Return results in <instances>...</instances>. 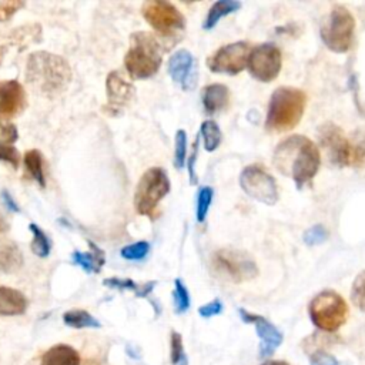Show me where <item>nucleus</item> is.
Segmentation results:
<instances>
[{
  "label": "nucleus",
  "mask_w": 365,
  "mask_h": 365,
  "mask_svg": "<svg viewBox=\"0 0 365 365\" xmlns=\"http://www.w3.org/2000/svg\"><path fill=\"white\" fill-rule=\"evenodd\" d=\"M272 163L279 173L291 177L297 188L301 190L317 175L321 165V154L308 137L291 135L277 145Z\"/></svg>",
  "instance_id": "f257e3e1"
},
{
  "label": "nucleus",
  "mask_w": 365,
  "mask_h": 365,
  "mask_svg": "<svg viewBox=\"0 0 365 365\" xmlns=\"http://www.w3.org/2000/svg\"><path fill=\"white\" fill-rule=\"evenodd\" d=\"M26 80L40 94L56 97L68 87L71 68L61 56L40 50L27 58Z\"/></svg>",
  "instance_id": "f03ea898"
},
{
  "label": "nucleus",
  "mask_w": 365,
  "mask_h": 365,
  "mask_svg": "<svg viewBox=\"0 0 365 365\" xmlns=\"http://www.w3.org/2000/svg\"><path fill=\"white\" fill-rule=\"evenodd\" d=\"M307 96L295 87L277 88L268 103L265 125L271 131L284 133L292 130L302 118Z\"/></svg>",
  "instance_id": "7ed1b4c3"
},
{
  "label": "nucleus",
  "mask_w": 365,
  "mask_h": 365,
  "mask_svg": "<svg viewBox=\"0 0 365 365\" xmlns=\"http://www.w3.org/2000/svg\"><path fill=\"white\" fill-rule=\"evenodd\" d=\"M163 63V48L154 34L135 31L130 36V47L124 57V66L133 78L153 77Z\"/></svg>",
  "instance_id": "20e7f679"
},
{
  "label": "nucleus",
  "mask_w": 365,
  "mask_h": 365,
  "mask_svg": "<svg viewBox=\"0 0 365 365\" xmlns=\"http://www.w3.org/2000/svg\"><path fill=\"white\" fill-rule=\"evenodd\" d=\"M308 314L319 331L334 332L345 324L349 309L346 301L338 292L324 289L311 299Z\"/></svg>",
  "instance_id": "39448f33"
},
{
  "label": "nucleus",
  "mask_w": 365,
  "mask_h": 365,
  "mask_svg": "<svg viewBox=\"0 0 365 365\" xmlns=\"http://www.w3.org/2000/svg\"><path fill=\"white\" fill-rule=\"evenodd\" d=\"M355 19L351 11L342 6H332L328 17L321 26V38L334 53H345L354 43Z\"/></svg>",
  "instance_id": "423d86ee"
},
{
  "label": "nucleus",
  "mask_w": 365,
  "mask_h": 365,
  "mask_svg": "<svg viewBox=\"0 0 365 365\" xmlns=\"http://www.w3.org/2000/svg\"><path fill=\"white\" fill-rule=\"evenodd\" d=\"M321 145L327 150L328 158L334 165L345 167L359 163L364 158L365 147L354 144L345 133L332 123H325L318 130Z\"/></svg>",
  "instance_id": "0eeeda50"
},
{
  "label": "nucleus",
  "mask_w": 365,
  "mask_h": 365,
  "mask_svg": "<svg viewBox=\"0 0 365 365\" xmlns=\"http://www.w3.org/2000/svg\"><path fill=\"white\" fill-rule=\"evenodd\" d=\"M170 191V178L165 170L160 167L148 168L140 178L135 194H134V207L135 211L141 215H148L154 218L155 208L158 202Z\"/></svg>",
  "instance_id": "6e6552de"
},
{
  "label": "nucleus",
  "mask_w": 365,
  "mask_h": 365,
  "mask_svg": "<svg viewBox=\"0 0 365 365\" xmlns=\"http://www.w3.org/2000/svg\"><path fill=\"white\" fill-rule=\"evenodd\" d=\"M145 21L163 36H173L185 27L184 16L170 1L148 0L141 7Z\"/></svg>",
  "instance_id": "1a4fd4ad"
},
{
  "label": "nucleus",
  "mask_w": 365,
  "mask_h": 365,
  "mask_svg": "<svg viewBox=\"0 0 365 365\" xmlns=\"http://www.w3.org/2000/svg\"><path fill=\"white\" fill-rule=\"evenodd\" d=\"M212 265L218 274L234 282L250 281L258 274L254 259L237 250H218L212 255Z\"/></svg>",
  "instance_id": "9d476101"
},
{
  "label": "nucleus",
  "mask_w": 365,
  "mask_h": 365,
  "mask_svg": "<svg viewBox=\"0 0 365 365\" xmlns=\"http://www.w3.org/2000/svg\"><path fill=\"white\" fill-rule=\"evenodd\" d=\"M240 185L248 197L265 205H274L278 201L277 182L274 177L268 174L261 165H247L241 171Z\"/></svg>",
  "instance_id": "9b49d317"
},
{
  "label": "nucleus",
  "mask_w": 365,
  "mask_h": 365,
  "mask_svg": "<svg viewBox=\"0 0 365 365\" xmlns=\"http://www.w3.org/2000/svg\"><path fill=\"white\" fill-rule=\"evenodd\" d=\"M282 57L279 48L272 43H264L250 51L247 67L250 74L262 83L272 81L281 71Z\"/></svg>",
  "instance_id": "f8f14e48"
},
{
  "label": "nucleus",
  "mask_w": 365,
  "mask_h": 365,
  "mask_svg": "<svg viewBox=\"0 0 365 365\" xmlns=\"http://www.w3.org/2000/svg\"><path fill=\"white\" fill-rule=\"evenodd\" d=\"M250 44L245 41H235L220 47L212 56L207 58V66L212 73L238 74L241 73L248 61Z\"/></svg>",
  "instance_id": "ddd939ff"
},
{
  "label": "nucleus",
  "mask_w": 365,
  "mask_h": 365,
  "mask_svg": "<svg viewBox=\"0 0 365 365\" xmlns=\"http://www.w3.org/2000/svg\"><path fill=\"white\" fill-rule=\"evenodd\" d=\"M238 312L244 322L254 324L255 327L257 335L259 336V358L261 359L269 358L275 352V349L282 344L281 331L272 322H269L267 318L261 315L251 314L242 308H240Z\"/></svg>",
  "instance_id": "4468645a"
},
{
  "label": "nucleus",
  "mask_w": 365,
  "mask_h": 365,
  "mask_svg": "<svg viewBox=\"0 0 365 365\" xmlns=\"http://www.w3.org/2000/svg\"><path fill=\"white\" fill-rule=\"evenodd\" d=\"M107 101L111 113H118L124 106H127L134 97L135 88L131 81H128L123 73L111 71L106 80Z\"/></svg>",
  "instance_id": "2eb2a0df"
},
{
  "label": "nucleus",
  "mask_w": 365,
  "mask_h": 365,
  "mask_svg": "<svg viewBox=\"0 0 365 365\" xmlns=\"http://www.w3.org/2000/svg\"><path fill=\"white\" fill-rule=\"evenodd\" d=\"M26 91L17 80L0 81V117H16L26 108Z\"/></svg>",
  "instance_id": "dca6fc26"
},
{
  "label": "nucleus",
  "mask_w": 365,
  "mask_h": 365,
  "mask_svg": "<svg viewBox=\"0 0 365 365\" xmlns=\"http://www.w3.org/2000/svg\"><path fill=\"white\" fill-rule=\"evenodd\" d=\"M168 74L171 78L178 83L184 90H190L195 84V60L188 50L175 51L167 64Z\"/></svg>",
  "instance_id": "f3484780"
},
{
  "label": "nucleus",
  "mask_w": 365,
  "mask_h": 365,
  "mask_svg": "<svg viewBox=\"0 0 365 365\" xmlns=\"http://www.w3.org/2000/svg\"><path fill=\"white\" fill-rule=\"evenodd\" d=\"M202 106L208 114H215L227 108L230 103V90L227 86L214 83L202 88Z\"/></svg>",
  "instance_id": "a211bd4d"
},
{
  "label": "nucleus",
  "mask_w": 365,
  "mask_h": 365,
  "mask_svg": "<svg viewBox=\"0 0 365 365\" xmlns=\"http://www.w3.org/2000/svg\"><path fill=\"white\" fill-rule=\"evenodd\" d=\"M29 301L23 292L10 287H0V315L16 317L26 312Z\"/></svg>",
  "instance_id": "6ab92c4d"
},
{
  "label": "nucleus",
  "mask_w": 365,
  "mask_h": 365,
  "mask_svg": "<svg viewBox=\"0 0 365 365\" xmlns=\"http://www.w3.org/2000/svg\"><path fill=\"white\" fill-rule=\"evenodd\" d=\"M80 354L67 344L50 346L41 356L40 365H80Z\"/></svg>",
  "instance_id": "aec40b11"
},
{
  "label": "nucleus",
  "mask_w": 365,
  "mask_h": 365,
  "mask_svg": "<svg viewBox=\"0 0 365 365\" xmlns=\"http://www.w3.org/2000/svg\"><path fill=\"white\" fill-rule=\"evenodd\" d=\"M88 247H90V252H80V251H74L71 254V259L76 265H80L86 272H100L101 267L106 262V257H104V251L101 248H98L94 242L87 241Z\"/></svg>",
  "instance_id": "412c9836"
},
{
  "label": "nucleus",
  "mask_w": 365,
  "mask_h": 365,
  "mask_svg": "<svg viewBox=\"0 0 365 365\" xmlns=\"http://www.w3.org/2000/svg\"><path fill=\"white\" fill-rule=\"evenodd\" d=\"M23 265V254L17 244L6 242L0 245V272L13 274Z\"/></svg>",
  "instance_id": "4be33fe9"
},
{
  "label": "nucleus",
  "mask_w": 365,
  "mask_h": 365,
  "mask_svg": "<svg viewBox=\"0 0 365 365\" xmlns=\"http://www.w3.org/2000/svg\"><path fill=\"white\" fill-rule=\"evenodd\" d=\"M240 7H241V3L237 1V0H218V1H215L211 6V9L208 10V14L204 20L202 27L205 30H211L218 23V20L221 17H225L230 13L237 11Z\"/></svg>",
  "instance_id": "5701e85b"
},
{
  "label": "nucleus",
  "mask_w": 365,
  "mask_h": 365,
  "mask_svg": "<svg viewBox=\"0 0 365 365\" xmlns=\"http://www.w3.org/2000/svg\"><path fill=\"white\" fill-rule=\"evenodd\" d=\"M63 322L71 328H100L101 324L97 318L84 309H70L63 314Z\"/></svg>",
  "instance_id": "b1692460"
},
{
  "label": "nucleus",
  "mask_w": 365,
  "mask_h": 365,
  "mask_svg": "<svg viewBox=\"0 0 365 365\" xmlns=\"http://www.w3.org/2000/svg\"><path fill=\"white\" fill-rule=\"evenodd\" d=\"M24 167L30 177L38 182L40 187H46V178L43 171V155L38 150H29L23 158Z\"/></svg>",
  "instance_id": "393cba45"
},
{
  "label": "nucleus",
  "mask_w": 365,
  "mask_h": 365,
  "mask_svg": "<svg viewBox=\"0 0 365 365\" xmlns=\"http://www.w3.org/2000/svg\"><path fill=\"white\" fill-rule=\"evenodd\" d=\"M11 38L20 48H26L29 44L38 43L41 40V27L37 23L19 27L11 33Z\"/></svg>",
  "instance_id": "a878e982"
},
{
  "label": "nucleus",
  "mask_w": 365,
  "mask_h": 365,
  "mask_svg": "<svg viewBox=\"0 0 365 365\" xmlns=\"http://www.w3.org/2000/svg\"><path fill=\"white\" fill-rule=\"evenodd\" d=\"M200 134L202 137V143H204V148L207 151H214L218 148V145L221 144L222 140V134L221 130L218 127V124L212 120H205L201 124L200 128Z\"/></svg>",
  "instance_id": "bb28decb"
},
{
  "label": "nucleus",
  "mask_w": 365,
  "mask_h": 365,
  "mask_svg": "<svg viewBox=\"0 0 365 365\" xmlns=\"http://www.w3.org/2000/svg\"><path fill=\"white\" fill-rule=\"evenodd\" d=\"M31 234H33V241H31V251L40 257V258H46L50 254L51 250V244L48 237L43 232V230L37 225V224H30L29 225Z\"/></svg>",
  "instance_id": "cd10ccee"
},
{
  "label": "nucleus",
  "mask_w": 365,
  "mask_h": 365,
  "mask_svg": "<svg viewBox=\"0 0 365 365\" xmlns=\"http://www.w3.org/2000/svg\"><path fill=\"white\" fill-rule=\"evenodd\" d=\"M173 301H174V309L177 314H184L190 308V304H191L190 292L180 278H177L174 281Z\"/></svg>",
  "instance_id": "c85d7f7f"
},
{
  "label": "nucleus",
  "mask_w": 365,
  "mask_h": 365,
  "mask_svg": "<svg viewBox=\"0 0 365 365\" xmlns=\"http://www.w3.org/2000/svg\"><path fill=\"white\" fill-rule=\"evenodd\" d=\"M336 342H338V338H335L332 335H325V332L324 334L315 332V334L309 335L308 338H305L302 345H304V351L309 355L314 351L324 349V348H327L329 345H334Z\"/></svg>",
  "instance_id": "c756f323"
},
{
  "label": "nucleus",
  "mask_w": 365,
  "mask_h": 365,
  "mask_svg": "<svg viewBox=\"0 0 365 365\" xmlns=\"http://www.w3.org/2000/svg\"><path fill=\"white\" fill-rule=\"evenodd\" d=\"M212 194H214V191L211 187L205 185V187L200 188L198 195H197V211H195L198 222H202L205 220L210 205H211V201H212Z\"/></svg>",
  "instance_id": "7c9ffc66"
},
{
  "label": "nucleus",
  "mask_w": 365,
  "mask_h": 365,
  "mask_svg": "<svg viewBox=\"0 0 365 365\" xmlns=\"http://www.w3.org/2000/svg\"><path fill=\"white\" fill-rule=\"evenodd\" d=\"M351 301L356 308L365 312V269L356 275L352 284Z\"/></svg>",
  "instance_id": "2f4dec72"
},
{
  "label": "nucleus",
  "mask_w": 365,
  "mask_h": 365,
  "mask_svg": "<svg viewBox=\"0 0 365 365\" xmlns=\"http://www.w3.org/2000/svg\"><path fill=\"white\" fill-rule=\"evenodd\" d=\"M148 251H150V244L147 241H137L134 244H130V245L121 248L120 254L124 259L140 261V259L145 258Z\"/></svg>",
  "instance_id": "473e14b6"
},
{
  "label": "nucleus",
  "mask_w": 365,
  "mask_h": 365,
  "mask_svg": "<svg viewBox=\"0 0 365 365\" xmlns=\"http://www.w3.org/2000/svg\"><path fill=\"white\" fill-rule=\"evenodd\" d=\"M187 160V134L184 130L175 133V150H174V167L181 170Z\"/></svg>",
  "instance_id": "72a5a7b5"
},
{
  "label": "nucleus",
  "mask_w": 365,
  "mask_h": 365,
  "mask_svg": "<svg viewBox=\"0 0 365 365\" xmlns=\"http://www.w3.org/2000/svg\"><path fill=\"white\" fill-rule=\"evenodd\" d=\"M185 356L187 355L184 354L181 334L177 331H171V336H170V361H171V364L177 365Z\"/></svg>",
  "instance_id": "f704fd0d"
},
{
  "label": "nucleus",
  "mask_w": 365,
  "mask_h": 365,
  "mask_svg": "<svg viewBox=\"0 0 365 365\" xmlns=\"http://www.w3.org/2000/svg\"><path fill=\"white\" fill-rule=\"evenodd\" d=\"M328 238V231L325 230L324 225L318 224V225H314L311 228H308L305 232H304V242L308 244V245H318V244H322L324 241H327Z\"/></svg>",
  "instance_id": "c9c22d12"
},
{
  "label": "nucleus",
  "mask_w": 365,
  "mask_h": 365,
  "mask_svg": "<svg viewBox=\"0 0 365 365\" xmlns=\"http://www.w3.org/2000/svg\"><path fill=\"white\" fill-rule=\"evenodd\" d=\"M103 284L108 288H115V289H131L135 292V295L138 294L140 291V285L135 284L133 279L130 278H115V277H111V278H106L103 281Z\"/></svg>",
  "instance_id": "e433bc0d"
},
{
  "label": "nucleus",
  "mask_w": 365,
  "mask_h": 365,
  "mask_svg": "<svg viewBox=\"0 0 365 365\" xmlns=\"http://www.w3.org/2000/svg\"><path fill=\"white\" fill-rule=\"evenodd\" d=\"M20 160H21V157L16 147L9 145V144H0V161L9 163L13 168L17 170Z\"/></svg>",
  "instance_id": "4c0bfd02"
},
{
  "label": "nucleus",
  "mask_w": 365,
  "mask_h": 365,
  "mask_svg": "<svg viewBox=\"0 0 365 365\" xmlns=\"http://www.w3.org/2000/svg\"><path fill=\"white\" fill-rule=\"evenodd\" d=\"M24 7V1L20 0H7L0 3V21H7L10 20L16 11Z\"/></svg>",
  "instance_id": "58836bf2"
},
{
  "label": "nucleus",
  "mask_w": 365,
  "mask_h": 365,
  "mask_svg": "<svg viewBox=\"0 0 365 365\" xmlns=\"http://www.w3.org/2000/svg\"><path fill=\"white\" fill-rule=\"evenodd\" d=\"M309 365H339V362L325 349H318L309 354Z\"/></svg>",
  "instance_id": "ea45409f"
},
{
  "label": "nucleus",
  "mask_w": 365,
  "mask_h": 365,
  "mask_svg": "<svg viewBox=\"0 0 365 365\" xmlns=\"http://www.w3.org/2000/svg\"><path fill=\"white\" fill-rule=\"evenodd\" d=\"M19 137L16 125L10 123L0 121V144H9L11 145Z\"/></svg>",
  "instance_id": "a19ab883"
},
{
  "label": "nucleus",
  "mask_w": 365,
  "mask_h": 365,
  "mask_svg": "<svg viewBox=\"0 0 365 365\" xmlns=\"http://www.w3.org/2000/svg\"><path fill=\"white\" fill-rule=\"evenodd\" d=\"M222 308H224V307H222V302H221L218 298H215V299L207 302L205 305L200 307V308H198V314H200L202 318H211V317H215V315L221 314V312H222Z\"/></svg>",
  "instance_id": "79ce46f5"
},
{
  "label": "nucleus",
  "mask_w": 365,
  "mask_h": 365,
  "mask_svg": "<svg viewBox=\"0 0 365 365\" xmlns=\"http://www.w3.org/2000/svg\"><path fill=\"white\" fill-rule=\"evenodd\" d=\"M197 151H198V138L194 141L192 144V151L188 155V174H190V180L192 184L197 182V175L194 171V164H195V157H197Z\"/></svg>",
  "instance_id": "37998d69"
},
{
  "label": "nucleus",
  "mask_w": 365,
  "mask_h": 365,
  "mask_svg": "<svg viewBox=\"0 0 365 365\" xmlns=\"http://www.w3.org/2000/svg\"><path fill=\"white\" fill-rule=\"evenodd\" d=\"M0 195H1V200H3L4 205L7 207V210H10L11 212H20V207L17 205V202L13 200L11 194L7 190H3Z\"/></svg>",
  "instance_id": "c03bdc74"
},
{
  "label": "nucleus",
  "mask_w": 365,
  "mask_h": 365,
  "mask_svg": "<svg viewBox=\"0 0 365 365\" xmlns=\"http://www.w3.org/2000/svg\"><path fill=\"white\" fill-rule=\"evenodd\" d=\"M261 365H289L287 361H278V359H265Z\"/></svg>",
  "instance_id": "a18cd8bd"
},
{
  "label": "nucleus",
  "mask_w": 365,
  "mask_h": 365,
  "mask_svg": "<svg viewBox=\"0 0 365 365\" xmlns=\"http://www.w3.org/2000/svg\"><path fill=\"white\" fill-rule=\"evenodd\" d=\"M7 50H9L7 44H0V64L3 63V58L6 57V53H7Z\"/></svg>",
  "instance_id": "49530a36"
},
{
  "label": "nucleus",
  "mask_w": 365,
  "mask_h": 365,
  "mask_svg": "<svg viewBox=\"0 0 365 365\" xmlns=\"http://www.w3.org/2000/svg\"><path fill=\"white\" fill-rule=\"evenodd\" d=\"M6 228H7V224L0 218V232H1V231H4Z\"/></svg>",
  "instance_id": "de8ad7c7"
},
{
  "label": "nucleus",
  "mask_w": 365,
  "mask_h": 365,
  "mask_svg": "<svg viewBox=\"0 0 365 365\" xmlns=\"http://www.w3.org/2000/svg\"><path fill=\"white\" fill-rule=\"evenodd\" d=\"M177 365H188V359H187V356H185L184 359H181V361H180Z\"/></svg>",
  "instance_id": "09e8293b"
}]
</instances>
